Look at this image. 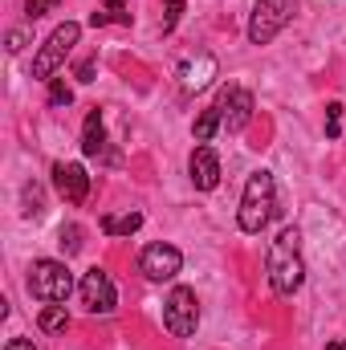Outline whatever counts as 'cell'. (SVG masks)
<instances>
[{
  "instance_id": "8992f818",
  "label": "cell",
  "mask_w": 346,
  "mask_h": 350,
  "mask_svg": "<svg viewBox=\"0 0 346 350\" xmlns=\"http://www.w3.org/2000/svg\"><path fill=\"white\" fill-rule=\"evenodd\" d=\"M163 326L172 330L175 338H191L196 326H200V301H196V289L187 285H175L163 301Z\"/></svg>"
},
{
  "instance_id": "d6986e66",
  "label": "cell",
  "mask_w": 346,
  "mask_h": 350,
  "mask_svg": "<svg viewBox=\"0 0 346 350\" xmlns=\"http://www.w3.org/2000/svg\"><path fill=\"white\" fill-rule=\"evenodd\" d=\"M183 16V0H168V16H163V33H172Z\"/></svg>"
},
{
  "instance_id": "603a6c76",
  "label": "cell",
  "mask_w": 346,
  "mask_h": 350,
  "mask_svg": "<svg viewBox=\"0 0 346 350\" xmlns=\"http://www.w3.org/2000/svg\"><path fill=\"white\" fill-rule=\"evenodd\" d=\"M94 74H98V62H94V57L78 66V82H94Z\"/></svg>"
},
{
  "instance_id": "e0dca14e",
  "label": "cell",
  "mask_w": 346,
  "mask_h": 350,
  "mask_svg": "<svg viewBox=\"0 0 346 350\" xmlns=\"http://www.w3.org/2000/svg\"><path fill=\"white\" fill-rule=\"evenodd\" d=\"M70 102H74V90L66 86L62 78H49V106L62 110V106H70Z\"/></svg>"
},
{
  "instance_id": "7402d4cb",
  "label": "cell",
  "mask_w": 346,
  "mask_h": 350,
  "mask_svg": "<svg viewBox=\"0 0 346 350\" xmlns=\"http://www.w3.org/2000/svg\"><path fill=\"white\" fill-rule=\"evenodd\" d=\"M62 0H25V8H29V16H45V12H53Z\"/></svg>"
},
{
  "instance_id": "ba28073f",
  "label": "cell",
  "mask_w": 346,
  "mask_h": 350,
  "mask_svg": "<svg viewBox=\"0 0 346 350\" xmlns=\"http://www.w3.org/2000/svg\"><path fill=\"white\" fill-rule=\"evenodd\" d=\"M216 106H220V118H224V126L232 135H241L249 126V118H253V94L245 86H224L220 98H216Z\"/></svg>"
},
{
  "instance_id": "ac0fdd59",
  "label": "cell",
  "mask_w": 346,
  "mask_h": 350,
  "mask_svg": "<svg viewBox=\"0 0 346 350\" xmlns=\"http://www.w3.org/2000/svg\"><path fill=\"white\" fill-rule=\"evenodd\" d=\"M326 135H330V139H338V135H343V106H338V102H330V106H326Z\"/></svg>"
},
{
  "instance_id": "7c38bea8",
  "label": "cell",
  "mask_w": 346,
  "mask_h": 350,
  "mask_svg": "<svg viewBox=\"0 0 346 350\" xmlns=\"http://www.w3.org/2000/svg\"><path fill=\"white\" fill-rule=\"evenodd\" d=\"M82 151H86V159H106V163H118V155L106 147V126H102V110H98V106L86 114V126H82Z\"/></svg>"
},
{
  "instance_id": "9c48e42d",
  "label": "cell",
  "mask_w": 346,
  "mask_h": 350,
  "mask_svg": "<svg viewBox=\"0 0 346 350\" xmlns=\"http://www.w3.org/2000/svg\"><path fill=\"white\" fill-rule=\"evenodd\" d=\"M139 269H143V277H151V281H172L175 273L183 269V253H179L175 245H147L143 257H139Z\"/></svg>"
},
{
  "instance_id": "5bb4252c",
  "label": "cell",
  "mask_w": 346,
  "mask_h": 350,
  "mask_svg": "<svg viewBox=\"0 0 346 350\" xmlns=\"http://www.w3.org/2000/svg\"><path fill=\"white\" fill-rule=\"evenodd\" d=\"M143 228V212H118V216H102V232L106 237H131V232H139Z\"/></svg>"
},
{
  "instance_id": "44dd1931",
  "label": "cell",
  "mask_w": 346,
  "mask_h": 350,
  "mask_svg": "<svg viewBox=\"0 0 346 350\" xmlns=\"http://www.w3.org/2000/svg\"><path fill=\"white\" fill-rule=\"evenodd\" d=\"M78 237H82V232H78L74 224H70V228H62V249H66V253H78V249H82V241H78Z\"/></svg>"
},
{
  "instance_id": "cb8c5ba5",
  "label": "cell",
  "mask_w": 346,
  "mask_h": 350,
  "mask_svg": "<svg viewBox=\"0 0 346 350\" xmlns=\"http://www.w3.org/2000/svg\"><path fill=\"white\" fill-rule=\"evenodd\" d=\"M25 49V29H12L8 33V53H21Z\"/></svg>"
},
{
  "instance_id": "ffe728a7",
  "label": "cell",
  "mask_w": 346,
  "mask_h": 350,
  "mask_svg": "<svg viewBox=\"0 0 346 350\" xmlns=\"http://www.w3.org/2000/svg\"><path fill=\"white\" fill-rule=\"evenodd\" d=\"M25 216H41V191L25 187Z\"/></svg>"
},
{
  "instance_id": "4fadbf2b",
  "label": "cell",
  "mask_w": 346,
  "mask_h": 350,
  "mask_svg": "<svg viewBox=\"0 0 346 350\" xmlns=\"http://www.w3.org/2000/svg\"><path fill=\"white\" fill-rule=\"evenodd\" d=\"M179 78H183V90L212 86V78H216V57H212V53H200L196 62H187V66L179 70Z\"/></svg>"
},
{
  "instance_id": "8fae6325",
  "label": "cell",
  "mask_w": 346,
  "mask_h": 350,
  "mask_svg": "<svg viewBox=\"0 0 346 350\" xmlns=\"http://www.w3.org/2000/svg\"><path fill=\"white\" fill-rule=\"evenodd\" d=\"M187 172H191L196 191H212V187L220 183V159H216V151H212L208 143H200V147L191 151V159H187Z\"/></svg>"
},
{
  "instance_id": "277c9868",
  "label": "cell",
  "mask_w": 346,
  "mask_h": 350,
  "mask_svg": "<svg viewBox=\"0 0 346 350\" xmlns=\"http://www.w3.org/2000/svg\"><path fill=\"white\" fill-rule=\"evenodd\" d=\"M297 12V0H257L253 16H249V41L253 45H269Z\"/></svg>"
},
{
  "instance_id": "52a82bcc",
  "label": "cell",
  "mask_w": 346,
  "mask_h": 350,
  "mask_svg": "<svg viewBox=\"0 0 346 350\" xmlns=\"http://www.w3.org/2000/svg\"><path fill=\"white\" fill-rule=\"evenodd\" d=\"M78 293H82V306L90 314H114V306H118V289H114L106 269H90L78 281Z\"/></svg>"
},
{
  "instance_id": "9a60e30c",
  "label": "cell",
  "mask_w": 346,
  "mask_h": 350,
  "mask_svg": "<svg viewBox=\"0 0 346 350\" xmlns=\"http://www.w3.org/2000/svg\"><path fill=\"white\" fill-rule=\"evenodd\" d=\"M224 126V118H220V106H208V110H200V118L191 122V139L196 143H212V135Z\"/></svg>"
},
{
  "instance_id": "6da1fadb",
  "label": "cell",
  "mask_w": 346,
  "mask_h": 350,
  "mask_svg": "<svg viewBox=\"0 0 346 350\" xmlns=\"http://www.w3.org/2000/svg\"><path fill=\"white\" fill-rule=\"evenodd\" d=\"M265 273H269V285L277 297H293L306 281V261H302V232L297 228H281L277 241L269 245V257H265Z\"/></svg>"
},
{
  "instance_id": "30bf717a",
  "label": "cell",
  "mask_w": 346,
  "mask_h": 350,
  "mask_svg": "<svg viewBox=\"0 0 346 350\" xmlns=\"http://www.w3.org/2000/svg\"><path fill=\"white\" fill-rule=\"evenodd\" d=\"M53 187L66 204H86L90 200V175L82 163H53Z\"/></svg>"
},
{
  "instance_id": "2e32d148",
  "label": "cell",
  "mask_w": 346,
  "mask_h": 350,
  "mask_svg": "<svg viewBox=\"0 0 346 350\" xmlns=\"http://www.w3.org/2000/svg\"><path fill=\"white\" fill-rule=\"evenodd\" d=\"M37 326H41L45 334H66V330H70V314H66V306H45L41 318H37Z\"/></svg>"
},
{
  "instance_id": "3957f363",
  "label": "cell",
  "mask_w": 346,
  "mask_h": 350,
  "mask_svg": "<svg viewBox=\"0 0 346 350\" xmlns=\"http://www.w3.org/2000/svg\"><path fill=\"white\" fill-rule=\"evenodd\" d=\"M29 293L41 297V301H49V306L66 301V297L74 293V273H70V265L66 261H49V257L33 261L29 265Z\"/></svg>"
},
{
  "instance_id": "7a4b0ae2",
  "label": "cell",
  "mask_w": 346,
  "mask_h": 350,
  "mask_svg": "<svg viewBox=\"0 0 346 350\" xmlns=\"http://www.w3.org/2000/svg\"><path fill=\"white\" fill-rule=\"evenodd\" d=\"M273 212H277V183H273L269 172H253L249 183H245V196H241V212H237L241 232H249V237L265 232Z\"/></svg>"
},
{
  "instance_id": "d4e9b609",
  "label": "cell",
  "mask_w": 346,
  "mask_h": 350,
  "mask_svg": "<svg viewBox=\"0 0 346 350\" xmlns=\"http://www.w3.org/2000/svg\"><path fill=\"white\" fill-rule=\"evenodd\" d=\"M4 350H37V347H33L29 338H8V342H4Z\"/></svg>"
},
{
  "instance_id": "484cf974",
  "label": "cell",
  "mask_w": 346,
  "mask_h": 350,
  "mask_svg": "<svg viewBox=\"0 0 346 350\" xmlns=\"http://www.w3.org/2000/svg\"><path fill=\"white\" fill-rule=\"evenodd\" d=\"M102 4H106L114 16H127V0H102Z\"/></svg>"
},
{
  "instance_id": "5b68a950",
  "label": "cell",
  "mask_w": 346,
  "mask_h": 350,
  "mask_svg": "<svg viewBox=\"0 0 346 350\" xmlns=\"http://www.w3.org/2000/svg\"><path fill=\"white\" fill-rule=\"evenodd\" d=\"M78 37H82V25H74V21H66V25H57L53 33H49V41L41 45V53L33 57V78H41V82H49L53 74H57V66L70 57V49L78 45Z\"/></svg>"
}]
</instances>
